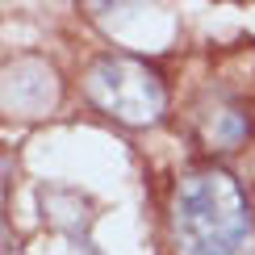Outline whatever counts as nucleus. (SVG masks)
<instances>
[{
    "label": "nucleus",
    "instance_id": "1",
    "mask_svg": "<svg viewBox=\"0 0 255 255\" xmlns=\"http://www.w3.org/2000/svg\"><path fill=\"white\" fill-rule=\"evenodd\" d=\"M184 255H255V218L239 180L205 167L180 180L172 209Z\"/></svg>",
    "mask_w": 255,
    "mask_h": 255
},
{
    "label": "nucleus",
    "instance_id": "2",
    "mask_svg": "<svg viewBox=\"0 0 255 255\" xmlns=\"http://www.w3.org/2000/svg\"><path fill=\"white\" fill-rule=\"evenodd\" d=\"M88 92L109 118L142 126L163 113V84L134 59H101L88 76Z\"/></svg>",
    "mask_w": 255,
    "mask_h": 255
}]
</instances>
